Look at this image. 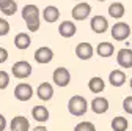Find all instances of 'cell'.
<instances>
[{"instance_id": "cell-33", "label": "cell", "mask_w": 132, "mask_h": 131, "mask_svg": "<svg viewBox=\"0 0 132 131\" xmlns=\"http://www.w3.org/2000/svg\"><path fill=\"white\" fill-rule=\"evenodd\" d=\"M130 89H132V79H130Z\"/></svg>"}, {"instance_id": "cell-29", "label": "cell", "mask_w": 132, "mask_h": 131, "mask_svg": "<svg viewBox=\"0 0 132 131\" xmlns=\"http://www.w3.org/2000/svg\"><path fill=\"white\" fill-rule=\"evenodd\" d=\"M6 59H8V51L5 47H0V63L6 62Z\"/></svg>"}, {"instance_id": "cell-8", "label": "cell", "mask_w": 132, "mask_h": 131, "mask_svg": "<svg viewBox=\"0 0 132 131\" xmlns=\"http://www.w3.org/2000/svg\"><path fill=\"white\" fill-rule=\"evenodd\" d=\"M54 59V52H52V49L51 47H47V46H43L39 49H36V52H35V60L41 65H46L49 63Z\"/></svg>"}, {"instance_id": "cell-10", "label": "cell", "mask_w": 132, "mask_h": 131, "mask_svg": "<svg viewBox=\"0 0 132 131\" xmlns=\"http://www.w3.org/2000/svg\"><path fill=\"white\" fill-rule=\"evenodd\" d=\"M76 55L80 60H90L93 57V46L90 43H80V44H77Z\"/></svg>"}, {"instance_id": "cell-12", "label": "cell", "mask_w": 132, "mask_h": 131, "mask_svg": "<svg viewBox=\"0 0 132 131\" xmlns=\"http://www.w3.org/2000/svg\"><path fill=\"white\" fill-rule=\"evenodd\" d=\"M91 28L96 32V33H104V32L109 28V21L104 16H94L91 19Z\"/></svg>"}, {"instance_id": "cell-24", "label": "cell", "mask_w": 132, "mask_h": 131, "mask_svg": "<svg viewBox=\"0 0 132 131\" xmlns=\"http://www.w3.org/2000/svg\"><path fill=\"white\" fill-rule=\"evenodd\" d=\"M74 131H96V128L91 122H80L76 125Z\"/></svg>"}, {"instance_id": "cell-16", "label": "cell", "mask_w": 132, "mask_h": 131, "mask_svg": "<svg viewBox=\"0 0 132 131\" xmlns=\"http://www.w3.org/2000/svg\"><path fill=\"white\" fill-rule=\"evenodd\" d=\"M109 81H110V84L113 87H121L124 82H126V74L124 71L121 70H113L110 74H109Z\"/></svg>"}, {"instance_id": "cell-7", "label": "cell", "mask_w": 132, "mask_h": 131, "mask_svg": "<svg viewBox=\"0 0 132 131\" xmlns=\"http://www.w3.org/2000/svg\"><path fill=\"white\" fill-rule=\"evenodd\" d=\"M91 13V5L90 3H79L72 8L71 14L76 21H85Z\"/></svg>"}, {"instance_id": "cell-14", "label": "cell", "mask_w": 132, "mask_h": 131, "mask_svg": "<svg viewBox=\"0 0 132 131\" xmlns=\"http://www.w3.org/2000/svg\"><path fill=\"white\" fill-rule=\"evenodd\" d=\"M11 131H28L30 129V123L28 120L24 117V115H18V117H14L11 120Z\"/></svg>"}, {"instance_id": "cell-30", "label": "cell", "mask_w": 132, "mask_h": 131, "mask_svg": "<svg viewBox=\"0 0 132 131\" xmlns=\"http://www.w3.org/2000/svg\"><path fill=\"white\" fill-rule=\"evenodd\" d=\"M6 128V120H5V117L0 114V131H3Z\"/></svg>"}, {"instance_id": "cell-19", "label": "cell", "mask_w": 132, "mask_h": 131, "mask_svg": "<svg viewBox=\"0 0 132 131\" xmlns=\"http://www.w3.org/2000/svg\"><path fill=\"white\" fill-rule=\"evenodd\" d=\"M96 52H97V55H101V57H110V55H113V52H115V47H113L112 43L104 41V43H99V44H97Z\"/></svg>"}, {"instance_id": "cell-5", "label": "cell", "mask_w": 132, "mask_h": 131, "mask_svg": "<svg viewBox=\"0 0 132 131\" xmlns=\"http://www.w3.org/2000/svg\"><path fill=\"white\" fill-rule=\"evenodd\" d=\"M31 95H33V89H31L30 84L21 82L14 89V96H16V100H19V101H28L31 98Z\"/></svg>"}, {"instance_id": "cell-2", "label": "cell", "mask_w": 132, "mask_h": 131, "mask_svg": "<svg viewBox=\"0 0 132 131\" xmlns=\"http://www.w3.org/2000/svg\"><path fill=\"white\" fill-rule=\"evenodd\" d=\"M87 109H88V103H87L85 98L80 96V95H74L68 101V111L76 117H82L87 112Z\"/></svg>"}, {"instance_id": "cell-23", "label": "cell", "mask_w": 132, "mask_h": 131, "mask_svg": "<svg viewBox=\"0 0 132 131\" xmlns=\"http://www.w3.org/2000/svg\"><path fill=\"white\" fill-rule=\"evenodd\" d=\"M127 126H129V122L124 117H115L112 120V129L113 131H126Z\"/></svg>"}, {"instance_id": "cell-6", "label": "cell", "mask_w": 132, "mask_h": 131, "mask_svg": "<svg viewBox=\"0 0 132 131\" xmlns=\"http://www.w3.org/2000/svg\"><path fill=\"white\" fill-rule=\"evenodd\" d=\"M52 79H54V82H55L58 87H66V85L69 84V81H71V74H69V71L66 70V68L58 67V68L54 71Z\"/></svg>"}, {"instance_id": "cell-1", "label": "cell", "mask_w": 132, "mask_h": 131, "mask_svg": "<svg viewBox=\"0 0 132 131\" xmlns=\"http://www.w3.org/2000/svg\"><path fill=\"white\" fill-rule=\"evenodd\" d=\"M22 18L30 32H36L39 28V10L36 5H25L22 10Z\"/></svg>"}, {"instance_id": "cell-28", "label": "cell", "mask_w": 132, "mask_h": 131, "mask_svg": "<svg viewBox=\"0 0 132 131\" xmlns=\"http://www.w3.org/2000/svg\"><path fill=\"white\" fill-rule=\"evenodd\" d=\"M123 109L127 114H132V96H126L123 101Z\"/></svg>"}, {"instance_id": "cell-3", "label": "cell", "mask_w": 132, "mask_h": 131, "mask_svg": "<svg viewBox=\"0 0 132 131\" xmlns=\"http://www.w3.org/2000/svg\"><path fill=\"white\" fill-rule=\"evenodd\" d=\"M11 73L18 79H25V77H28L31 74V65L28 62H25V60H19L11 67Z\"/></svg>"}, {"instance_id": "cell-27", "label": "cell", "mask_w": 132, "mask_h": 131, "mask_svg": "<svg viewBox=\"0 0 132 131\" xmlns=\"http://www.w3.org/2000/svg\"><path fill=\"white\" fill-rule=\"evenodd\" d=\"M8 32H10V24H8V21L0 18V37L8 35Z\"/></svg>"}, {"instance_id": "cell-9", "label": "cell", "mask_w": 132, "mask_h": 131, "mask_svg": "<svg viewBox=\"0 0 132 131\" xmlns=\"http://www.w3.org/2000/svg\"><path fill=\"white\" fill-rule=\"evenodd\" d=\"M117 62L121 68H132V51L130 49H120Z\"/></svg>"}, {"instance_id": "cell-20", "label": "cell", "mask_w": 132, "mask_h": 131, "mask_svg": "<svg viewBox=\"0 0 132 131\" xmlns=\"http://www.w3.org/2000/svg\"><path fill=\"white\" fill-rule=\"evenodd\" d=\"M124 5L123 3H120V2H115V3H112L110 6H109V14H110V18H113V19H120V18H123L124 16Z\"/></svg>"}, {"instance_id": "cell-25", "label": "cell", "mask_w": 132, "mask_h": 131, "mask_svg": "<svg viewBox=\"0 0 132 131\" xmlns=\"http://www.w3.org/2000/svg\"><path fill=\"white\" fill-rule=\"evenodd\" d=\"M8 84H10V76H8V73L6 71H0V90L6 89Z\"/></svg>"}, {"instance_id": "cell-26", "label": "cell", "mask_w": 132, "mask_h": 131, "mask_svg": "<svg viewBox=\"0 0 132 131\" xmlns=\"http://www.w3.org/2000/svg\"><path fill=\"white\" fill-rule=\"evenodd\" d=\"M0 11H2L5 16H13L16 11H18V3H16V2H13V3H10L8 6H5L3 10H0Z\"/></svg>"}, {"instance_id": "cell-34", "label": "cell", "mask_w": 132, "mask_h": 131, "mask_svg": "<svg viewBox=\"0 0 132 131\" xmlns=\"http://www.w3.org/2000/svg\"><path fill=\"white\" fill-rule=\"evenodd\" d=\"M99 2H104V0H99Z\"/></svg>"}, {"instance_id": "cell-18", "label": "cell", "mask_w": 132, "mask_h": 131, "mask_svg": "<svg viewBox=\"0 0 132 131\" xmlns=\"http://www.w3.org/2000/svg\"><path fill=\"white\" fill-rule=\"evenodd\" d=\"M43 18L47 21V22H55V21H58V18H60V10L57 8V6H46L44 8V11H43Z\"/></svg>"}, {"instance_id": "cell-21", "label": "cell", "mask_w": 132, "mask_h": 131, "mask_svg": "<svg viewBox=\"0 0 132 131\" xmlns=\"http://www.w3.org/2000/svg\"><path fill=\"white\" fill-rule=\"evenodd\" d=\"M30 43H31V40H30V37L27 33H18L16 38H14V46L18 49H21V51L27 49L30 46Z\"/></svg>"}, {"instance_id": "cell-22", "label": "cell", "mask_w": 132, "mask_h": 131, "mask_svg": "<svg viewBox=\"0 0 132 131\" xmlns=\"http://www.w3.org/2000/svg\"><path fill=\"white\" fill-rule=\"evenodd\" d=\"M104 87H105V84H104V81H102V77H91L90 79V82H88V89L93 92V93H101L102 90H104Z\"/></svg>"}, {"instance_id": "cell-11", "label": "cell", "mask_w": 132, "mask_h": 131, "mask_svg": "<svg viewBox=\"0 0 132 131\" xmlns=\"http://www.w3.org/2000/svg\"><path fill=\"white\" fill-rule=\"evenodd\" d=\"M91 111L94 114H105L109 111V101L107 98H102V96H97L91 101Z\"/></svg>"}, {"instance_id": "cell-32", "label": "cell", "mask_w": 132, "mask_h": 131, "mask_svg": "<svg viewBox=\"0 0 132 131\" xmlns=\"http://www.w3.org/2000/svg\"><path fill=\"white\" fill-rule=\"evenodd\" d=\"M31 131H47V128L46 126H36V128H33Z\"/></svg>"}, {"instance_id": "cell-4", "label": "cell", "mask_w": 132, "mask_h": 131, "mask_svg": "<svg viewBox=\"0 0 132 131\" xmlns=\"http://www.w3.org/2000/svg\"><path fill=\"white\" fill-rule=\"evenodd\" d=\"M130 35V27L126 22H117L112 27V37L117 41H124Z\"/></svg>"}, {"instance_id": "cell-31", "label": "cell", "mask_w": 132, "mask_h": 131, "mask_svg": "<svg viewBox=\"0 0 132 131\" xmlns=\"http://www.w3.org/2000/svg\"><path fill=\"white\" fill-rule=\"evenodd\" d=\"M14 0H0V10H3L5 6H8L10 3H13Z\"/></svg>"}, {"instance_id": "cell-15", "label": "cell", "mask_w": 132, "mask_h": 131, "mask_svg": "<svg viewBox=\"0 0 132 131\" xmlns=\"http://www.w3.org/2000/svg\"><path fill=\"white\" fill-rule=\"evenodd\" d=\"M76 30L77 28H76V25H74L72 21H64L58 27V32H60V35L63 38H71V37H74L76 35Z\"/></svg>"}, {"instance_id": "cell-17", "label": "cell", "mask_w": 132, "mask_h": 131, "mask_svg": "<svg viewBox=\"0 0 132 131\" xmlns=\"http://www.w3.org/2000/svg\"><path fill=\"white\" fill-rule=\"evenodd\" d=\"M31 115L36 122H47L49 120V111L46 106H35L31 111Z\"/></svg>"}, {"instance_id": "cell-13", "label": "cell", "mask_w": 132, "mask_h": 131, "mask_svg": "<svg viewBox=\"0 0 132 131\" xmlns=\"http://www.w3.org/2000/svg\"><path fill=\"white\" fill-rule=\"evenodd\" d=\"M36 95H38L39 100L49 101V100L54 96V89H52V85L49 84V82H43V84H39V87H38V90H36Z\"/></svg>"}]
</instances>
